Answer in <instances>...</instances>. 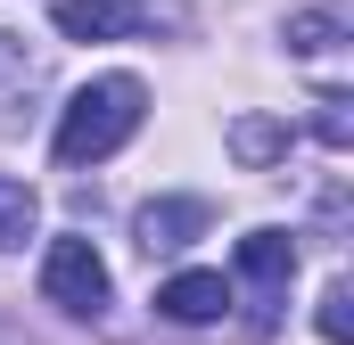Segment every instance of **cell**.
Here are the masks:
<instances>
[{"label":"cell","instance_id":"cell-1","mask_svg":"<svg viewBox=\"0 0 354 345\" xmlns=\"http://www.w3.org/2000/svg\"><path fill=\"white\" fill-rule=\"evenodd\" d=\"M140 115H149V90L132 83V75H99V83H83L66 99V115L50 132V157L58 165H99V157H115L140 132Z\"/></svg>","mask_w":354,"mask_h":345},{"label":"cell","instance_id":"cell-2","mask_svg":"<svg viewBox=\"0 0 354 345\" xmlns=\"http://www.w3.org/2000/svg\"><path fill=\"white\" fill-rule=\"evenodd\" d=\"M41 296L58 304V313H75V321H99L107 313V263L91 239H50V255H41Z\"/></svg>","mask_w":354,"mask_h":345},{"label":"cell","instance_id":"cell-3","mask_svg":"<svg viewBox=\"0 0 354 345\" xmlns=\"http://www.w3.org/2000/svg\"><path fill=\"white\" fill-rule=\"evenodd\" d=\"M288 279H297V239L288 230H248L239 239V288H248V321L256 329H272V304L288 296Z\"/></svg>","mask_w":354,"mask_h":345},{"label":"cell","instance_id":"cell-4","mask_svg":"<svg viewBox=\"0 0 354 345\" xmlns=\"http://www.w3.org/2000/svg\"><path fill=\"white\" fill-rule=\"evenodd\" d=\"M50 25H58L66 41H124V33H149V17L124 8V0H50Z\"/></svg>","mask_w":354,"mask_h":345},{"label":"cell","instance_id":"cell-5","mask_svg":"<svg viewBox=\"0 0 354 345\" xmlns=\"http://www.w3.org/2000/svg\"><path fill=\"white\" fill-rule=\"evenodd\" d=\"M206 222H214V214H206V197H149L132 230H140V247H149V255H181Z\"/></svg>","mask_w":354,"mask_h":345},{"label":"cell","instance_id":"cell-6","mask_svg":"<svg viewBox=\"0 0 354 345\" xmlns=\"http://www.w3.org/2000/svg\"><path fill=\"white\" fill-rule=\"evenodd\" d=\"M157 313H165V321H189V329H198V321H223V313H231V279H223V271H174V279L157 288Z\"/></svg>","mask_w":354,"mask_h":345},{"label":"cell","instance_id":"cell-7","mask_svg":"<svg viewBox=\"0 0 354 345\" xmlns=\"http://www.w3.org/2000/svg\"><path fill=\"white\" fill-rule=\"evenodd\" d=\"M33 83H41V58H25V41L0 33V124H17V107L33 99Z\"/></svg>","mask_w":354,"mask_h":345},{"label":"cell","instance_id":"cell-8","mask_svg":"<svg viewBox=\"0 0 354 345\" xmlns=\"http://www.w3.org/2000/svg\"><path fill=\"white\" fill-rule=\"evenodd\" d=\"M231 157H239V165H272V157H288V124H272V115H239V124H231Z\"/></svg>","mask_w":354,"mask_h":345},{"label":"cell","instance_id":"cell-9","mask_svg":"<svg viewBox=\"0 0 354 345\" xmlns=\"http://www.w3.org/2000/svg\"><path fill=\"white\" fill-rule=\"evenodd\" d=\"M33 222H41V197H33L25 181H8V172H0V247H25V239H33Z\"/></svg>","mask_w":354,"mask_h":345},{"label":"cell","instance_id":"cell-10","mask_svg":"<svg viewBox=\"0 0 354 345\" xmlns=\"http://www.w3.org/2000/svg\"><path fill=\"white\" fill-rule=\"evenodd\" d=\"M338 41H346V25H338L330 8H297V17H288V50H297V58H322V50H338Z\"/></svg>","mask_w":354,"mask_h":345},{"label":"cell","instance_id":"cell-11","mask_svg":"<svg viewBox=\"0 0 354 345\" xmlns=\"http://www.w3.org/2000/svg\"><path fill=\"white\" fill-rule=\"evenodd\" d=\"M313 132H322V148H346V140H354L346 90H322V99H313Z\"/></svg>","mask_w":354,"mask_h":345},{"label":"cell","instance_id":"cell-12","mask_svg":"<svg viewBox=\"0 0 354 345\" xmlns=\"http://www.w3.org/2000/svg\"><path fill=\"white\" fill-rule=\"evenodd\" d=\"M346 329H354V321H346V279H330V288H322V337L346 345Z\"/></svg>","mask_w":354,"mask_h":345}]
</instances>
